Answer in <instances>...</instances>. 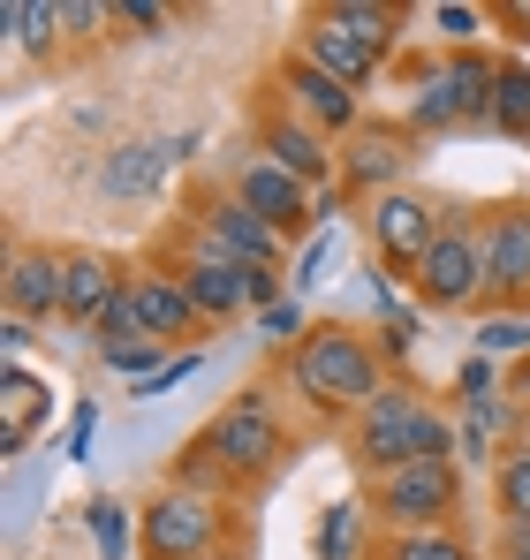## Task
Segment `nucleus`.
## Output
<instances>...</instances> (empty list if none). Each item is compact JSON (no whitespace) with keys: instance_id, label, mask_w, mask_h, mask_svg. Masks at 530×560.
Segmentation results:
<instances>
[{"instance_id":"obj_12","label":"nucleus","mask_w":530,"mask_h":560,"mask_svg":"<svg viewBox=\"0 0 530 560\" xmlns=\"http://www.w3.org/2000/svg\"><path fill=\"white\" fill-rule=\"evenodd\" d=\"M228 197H243V205L258 212L280 243H296L303 228H319V197L296 183V175H280L273 160H243V167H235V183H228Z\"/></svg>"},{"instance_id":"obj_31","label":"nucleus","mask_w":530,"mask_h":560,"mask_svg":"<svg viewBox=\"0 0 530 560\" xmlns=\"http://www.w3.org/2000/svg\"><path fill=\"white\" fill-rule=\"evenodd\" d=\"M265 334H273V341H303V334H311V326H303V303L280 295V303L265 311Z\"/></svg>"},{"instance_id":"obj_4","label":"nucleus","mask_w":530,"mask_h":560,"mask_svg":"<svg viewBox=\"0 0 530 560\" xmlns=\"http://www.w3.org/2000/svg\"><path fill=\"white\" fill-rule=\"evenodd\" d=\"M220 477H265V469H280L288 455V424H280V409H273V386H243L220 417H212V432L197 440Z\"/></svg>"},{"instance_id":"obj_3","label":"nucleus","mask_w":530,"mask_h":560,"mask_svg":"<svg viewBox=\"0 0 530 560\" xmlns=\"http://www.w3.org/2000/svg\"><path fill=\"white\" fill-rule=\"evenodd\" d=\"M356 463L371 469V477H387V469H402V463H454V432H447L440 409H425L417 386L387 378V394L356 417Z\"/></svg>"},{"instance_id":"obj_41","label":"nucleus","mask_w":530,"mask_h":560,"mask_svg":"<svg viewBox=\"0 0 530 560\" xmlns=\"http://www.w3.org/2000/svg\"><path fill=\"white\" fill-rule=\"evenodd\" d=\"M205 560H228V553H205Z\"/></svg>"},{"instance_id":"obj_40","label":"nucleus","mask_w":530,"mask_h":560,"mask_svg":"<svg viewBox=\"0 0 530 560\" xmlns=\"http://www.w3.org/2000/svg\"><path fill=\"white\" fill-rule=\"evenodd\" d=\"M500 560H530V553H500Z\"/></svg>"},{"instance_id":"obj_35","label":"nucleus","mask_w":530,"mask_h":560,"mask_svg":"<svg viewBox=\"0 0 530 560\" xmlns=\"http://www.w3.org/2000/svg\"><path fill=\"white\" fill-rule=\"evenodd\" d=\"M530 326H516V318H500V326H485V349H523Z\"/></svg>"},{"instance_id":"obj_16","label":"nucleus","mask_w":530,"mask_h":560,"mask_svg":"<svg viewBox=\"0 0 530 560\" xmlns=\"http://www.w3.org/2000/svg\"><path fill=\"white\" fill-rule=\"evenodd\" d=\"M175 273H182V288H189V303H197L205 326H228V318L258 311V303H251V273L228 266V258H182Z\"/></svg>"},{"instance_id":"obj_29","label":"nucleus","mask_w":530,"mask_h":560,"mask_svg":"<svg viewBox=\"0 0 530 560\" xmlns=\"http://www.w3.org/2000/svg\"><path fill=\"white\" fill-rule=\"evenodd\" d=\"M106 23H122L106 0H69V31H77V38H106Z\"/></svg>"},{"instance_id":"obj_9","label":"nucleus","mask_w":530,"mask_h":560,"mask_svg":"<svg viewBox=\"0 0 530 560\" xmlns=\"http://www.w3.org/2000/svg\"><path fill=\"white\" fill-rule=\"evenodd\" d=\"M220 538V508L189 485H168L145 508V560H205Z\"/></svg>"},{"instance_id":"obj_13","label":"nucleus","mask_w":530,"mask_h":560,"mask_svg":"<svg viewBox=\"0 0 530 560\" xmlns=\"http://www.w3.org/2000/svg\"><path fill=\"white\" fill-rule=\"evenodd\" d=\"M258 160H273L280 175H296L303 189H319L326 175H334V152H326V137L311 129V121H296L280 98L258 114Z\"/></svg>"},{"instance_id":"obj_24","label":"nucleus","mask_w":530,"mask_h":560,"mask_svg":"<svg viewBox=\"0 0 530 560\" xmlns=\"http://www.w3.org/2000/svg\"><path fill=\"white\" fill-rule=\"evenodd\" d=\"M454 121H470L454 77H447V69H425V92L410 98V129H454Z\"/></svg>"},{"instance_id":"obj_36","label":"nucleus","mask_w":530,"mask_h":560,"mask_svg":"<svg viewBox=\"0 0 530 560\" xmlns=\"http://www.w3.org/2000/svg\"><path fill=\"white\" fill-rule=\"evenodd\" d=\"M319 266H326V243H311V250H303V266H296V288H311V280H319Z\"/></svg>"},{"instance_id":"obj_18","label":"nucleus","mask_w":530,"mask_h":560,"mask_svg":"<svg viewBox=\"0 0 530 560\" xmlns=\"http://www.w3.org/2000/svg\"><path fill=\"white\" fill-rule=\"evenodd\" d=\"M197 152V129H182V137H160V144H129V152H114L106 167H99V189L106 197H145V189L160 183L175 160Z\"/></svg>"},{"instance_id":"obj_38","label":"nucleus","mask_w":530,"mask_h":560,"mask_svg":"<svg viewBox=\"0 0 530 560\" xmlns=\"http://www.w3.org/2000/svg\"><path fill=\"white\" fill-rule=\"evenodd\" d=\"M500 15H508V23H523V31H516V38H530V8H500Z\"/></svg>"},{"instance_id":"obj_37","label":"nucleus","mask_w":530,"mask_h":560,"mask_svg":"<svg viewBox=\"0 0 530 560\" xmlns=\"http://www.w3.org/2000/svg\"><path fill=\"white\" fill-rule=\"evenodd\" d=\"M500 553H530V523H508V538H500Z\"/></svg>"},{"instance_id":"obj_10","label":"nucleus","mask_w":530,"mask_h":560,"mask_svg":"<svg viewBox=\"0 0 530 560\" xmlns=\"http://www.w3.org/2000/svg\"><path fill=\"white\" fill-rule=\"evenodd\" d=\"M447 212L440 205H425V197H410V189H387V197H371V243H379V258H387V273L410 280L425 266V250L440 243Z\"/></svg>"},{"instance_id":"obj_42","label":"nucleus","mask_w":530,"mask_h":560,"mask_svg":"<svg viewBox=\"0 0 530 560\" xmlns=\"http://www.w3.org/2000/svg\"><path fill=\"white\" fill-rule=\"evenodd\" d=\"M523 447H530V440H523Z\"/></svg>"},{"instance_id":"obj_8","label":"nucleus","mask_w":530,"mask_h":560,"mask_svg":"<svg viewBox=\"0 0 530 560\" xmlns=\"http://www.w3.org/2000/svg\"><path fill=\"white\" fill-rule=\"evenodd\" d=\"M273 92H280V106H288L296 121H311L319 137H342V129H356V106H364V92H349L334 69H319L303 46H288V54L273 61Z\"/></svg>"},{"instance_id":"obj_5","label":"nucleus","mask_w":530,"mask_h":560,"mask_svg":"<svg viewBox=\"0 0 530 560\" xmlns=\"http://www.w3.org/2000/svg\"><path fill=\"white\" fill-rule=\"evenodd\" d=\"M280 235L265 228L258 212L243 205V197H205L197 205V220H189V258H228V266H243V273H280Z\"/></svg>"},{"instance_id":"obj_7","label":"nucleus","mask_w":530,"mask_h":560,"mask_svg":"<svg viewBox=\"0 0 530 560\" xmlns=\"http://www.w3.org/2000/svg\"><path fill=\"white\" fill-rule=\"evenodd\" d=\"M454 500H462L454 463H402V469H387V477H371V508L394 530H447Z\"/></svg>"},{"instance_id":"obj_39","label":"nucleus","mask_w":530,"mask_h":560,"mask_svg":"<svg viewBox=\"0 0 530 560\" xmlns=\"http://www.w3.org/2000/svg\"><path fill=\"white\" fill-rule=\"evenodd\" d=\"M516 394H530V357H523V364H516Z\"/></svg>"},{"instance_id":"obj_20","label":"nucleus","mask_w":530,"mask_h":560,"mask_svg":"<svg viewBox=\"0 0 530 560\" xmlns=\"http://www.w3.org/2000/svg\"><path fill=\"white\" fill-rule=\"evenodd\" d=\"M0 401H8V417H0V447L8 455H23V440H31V424H38V409L54 401L38 378L23 372V364H8V386H0Z\"/></svg>"},{"instance_id":"obj_26","label":"nucleus","mask_w":530,"mask_h":560,"mask_svg":"<svg viewBox=\"0 0 530 560\" xmlns=\"http://www.w3.org/2000/svg\"><path fill=\"white\" fill-rule=\"evenodd\" d=\"M364 553V523H356V508H326V523H319V560H349Z\"/></svg>"},{"instance_id":"obj_1","label":"nucleus","mask_w":530,"mask_h":560,"mask_svg":"<svg viewBox=\"0 0 530 560\" xmlns=\"http://www.w3.org/2000/svg\"><path fill=\"white\" fill-rule=\"evenodd\" d=\"M288 386H296V401L311 417H364L387 394V349L364 326L326 318L288 349Z\"/></svg>"},{"instance_id":"obj_2","label":"nucleus","mask_w":530,"mask_h":560,"mask_svg":"<svg viewBox=\"0 0 530 560\" xmlns=\"http://www.w3.org/2000/svg\"><path fill=\"white\" fill-rule=\"evenodd\" d=\"M394 23H402V8H379V0H326V8L303 15L296 46H303L319 69H334L349 92H364V84L387 69V54H394Z\"/></svg>"},{"instance_id":"obj_25","label":"nucleus","mask_w":530,"mask_h":560,"mask_svg":"<svg viewBox=\"0 0 530 560\" xmlns=\"http://www.w3.org/2000/svg\"><path fill=\"white\" fill-rule=\"evenodd\" d=\"M387 560H470V546L454 530H394Z\"/></svg>"},{"instance_id":"obj_14","label":"nucleus","mask_w":530,"mask_h":560,"mask_svg":"<svg viewBox=\"0 0 530 560\" xmlns=\"http://www.w3.org/2000/svg\"><path fill=\"white\" fill-rule=\"evenodd\" d=\"M0 295H8V318H61V250H38V243H15L8 250V273H0Z\"/></svg>"},{"instance_id":"obj_34","label":"nucleus","mask_w":530,"mask_h":560,"mask_svg":"<svg viewBox=\"0 0 530 560\" xmlns=\"http://www.w3.org/2000/svg\"><path fill=\"white\" fill-rule=\"evenodd\" d=\"M485 394H493V364L470 357V364H462V401H485Z\"/></svg>"},{"instance_id":"obj_32","label":"nucleus","mask_w":530,"mask_h":560,"mask_svg":"<svg viewBox=\"0 0 530 560\" xmlns=\"http://www.w3.org/2000/svg\"><path fill=\"white\" fill-rule=\"evenodd\" d=\"M189 372H197V357H175L168 372H152V378H145V386H137V401H152V394H175V386H182V378H189Z\"/></svg>"},{"instance_id":"obj_28","label":"nucleus","mask_w":530,"mask_h":560,"mask_svg":"<svg viewBox=\"0 0 530 560\" xmlns=\"http://www.w3.org/2000/svg\"><path fill=\"white\" fill-rule=\"evenodd\" d=\"M91 538H99V553H122L129 546V508L122 500H91Z\"/></svg>"},{"instance_id":"obj_21","label":"nucleus","mask_w":530,"mask_h":560,"mask_svg":"<svg viewBox=\"0 0 530 560\" xmlns=\"http://www.w3.org/2000/svg\"><path fill=\"white\" fill-rule=\"evenodd\" d=\"M0 23H8V38H15V46L46 54V46L69 31V0H8V8H0Z\"/></svg>"},{"instance_id":"obj_19","label":"nucleus","mask_w":530,"mask_h":560,"mask_svg":"<svg viewBox=\"0 0 530 560\" xmlns=\"http://www.w3.org/2000/svg\"><path fill=\"white\" fill-rule=\"evenodd\" d=\"M402 137H387V129H356V144H349V183L356 189H394V175H402Z\"/></svg>"},{"instance_id":"obj_6","label":"nucleus","mask_w":530,"mask_h":560,"mask_svg":"<svg viewBox=\"0 0 530 560\" xmlns=\"http://www.w3.org/2000/svg\"><path fill=\"white\" fill-rule=\"evenodd\" d=\"M410 288H417V303H425V311L485 303V243H477V228H470L462 212H447L440 243L425 250V266L410 273Z\"/></svg>"},{"instance_id":"obj_22","label":"nucleus","mask_w":530,"mask_h":560,"mask_svg":"<svg viewBox=\"0 0 530 560\" xmlns=\"http://www.w3.org/2000/svg\"><path fill=\"white\" fill-rule=\"evenodd\" d=\"M99 357H122V349H145L152 341V326H145V311H137V295H129V280H122V295L99 311Z\"/></svg>"},{"instance_id":"obj_27","label":"nucleus","mask_w":530,"mask_h":560,"mask_svg":"<svg viewBox=\"0 0 530 560\" xmlns=\"http://www.w3.org/2000/svg\"><path fill=\"white\" fill-rule=\"evenodd\" d=\"M500 515L508 523H530V447L500 463Z\"/></svg>"},{"instance_id":"obj_17","label":"nucleus","mask_w":530,"mask_h":560,"mask_svg":"<svg viewBox=\"0 0 530 560\" xmlns=\"http://www.w3.org/2000/svg\"><path fill=\"white\" fill-rule=\"evenodd\" d=\"M122 266L106 258V250H61V318H84L99 326V311L122 295Z\"/></svg>"},{"instance_id":"obj_33","label":"nucleus","mask_w":530,"mask_h":560,"mask_svg":"<svg viewBox=\"0 0 530 560\" xmlns=\"http://www.w3.org/2000/svg\"><path fill=\"white\" fill-rule=\"evenodd\" d=\"M440 31H447V46H454V54H470V38H477V15H470V8H440Z\"/></svg>"},{"instance_id":"obj_15","label":"nucleus","mask_w":530,"mask_h":560,"mask_svg":"<svg viewBox=\"0 0 530 560\" xmlns=\"http://www.w3.org/2000/svg\"><path fill=\"white\" fill-rule=\"evenodd\" d=\"M129 295H137V311H145V326H152L160 349H175V341H197V334H205V318H197V303H189L182 273H129Z\"/></svg>"},{"instance_id":"obj_30","label":"nucleus","mask_w":530,"mask_h":560,"mask_svg":"<svg viewBox=\"0 0 530 560\" xmlns=\"http://www.w3.org/2000/svg\"><path fill=\"white\" fill-rule=\"evenodd\" d=\"M114 15L137 23V31H168L175 23V8H160V0H114Z\"/></svg>"},{"instance_id":"obj_23","label":"nucleus","mask_w":530,"mask_h":560,"mask_svg":"<svg viewBox=\"0 0 530 560\" xmlns=\"http://www.w3.org/2000/svg\"><path fill=\"white\" fill-rule=\"evenodd\" d=\"M500 137H530V61H500V84H493V121Z\"/></svg>"},{"instance_id":"obj_11","label":"nucleus","mask_w":530,"mask_h":560,"mask_svg":"<svg viewBox=\"0 0 530 560\" xmlns=\"http://www.w3.org/2000/svg\"><path fill=\"white\" fill-rule=\"evenodd\" d=\"M485 243V303H530V197L493 205L477 220Z\"/></svg>"}]
</instances>
